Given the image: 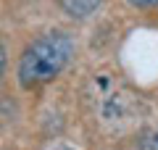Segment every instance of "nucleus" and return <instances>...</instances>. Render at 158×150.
<instances>
[{"label": "nucleus", "instance_id": "nucleus-1", "mask_svg": "<svg viewBox=\"0 0 158 150\" xmlns=\"http://www.w3.org/2000/svg\"><path fill=\"white\" fill-rule=\"evenodd\" d=\"M74 56V40L61 29L40 34L19 58L16 79L24 90H34L45 82H53Z\"/></svg>", "mask_w": 158, "mask_h": 150}, {"label": "nucleus", "instance_id": "nucleus-2", "mask_svg": "<svg viewBox=\"0 0 158 150\" xmlns=\"http://www.w3.org/2000/svg\"><path fill=\"white\" fill-rule=\"evenodd\" d=\"M100 3L103 0H61V8L71 19H87L100 8Z\"/></svg>", "mask_w": 158, "mask_h": 150}, {"label": "nucleus", "instance_id": "nucleus-3", "mask_svg": "<svg viewBox=\"0 0 158 150\" xmlns=\"http://www.w3.org/2000/svg\"><path fill=\"white\" fill-rule=\"evenodd\" d=\"M137 150H158V127L153 129V132L148 134L145 140H142V142H140V148H137Z\"/></svg>", "mask_w": 158, "mask_h": 150}, {"label": "nucleus", "instance_id": "nucleus-4", "mask_svg": "<svg viewBox=\"0 0 158 150\" xmlns=\"http://www.w3.org/2000/svg\"><path fill=\"white\" fill-rule=\"evenodd\" d=\"M135 8H158V0H127Z\"/></svg>", "mask_w": 158, "mask_h": 150}, {"label": "nucleus", "instance_id": "nucleus-5", "mask_svg": "<svg viewBox=\"0 0 158 150\" xmlns=\"http://www.w3.org/2000/svg\"><path fill=\"white\" fill-rule=\"evenodd\" d=\"M63 150H69V148H63Z\"/></svg>", "mask_w": 158, "mask_h": 150}]
</instances>
